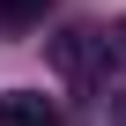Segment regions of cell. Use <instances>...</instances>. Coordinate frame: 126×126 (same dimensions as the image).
I'll return each mask as SVG.
<instances>
[{"instance_id":"6da1fadb","label":"cell","mask_w":126,"mask_h":126,"mask_svg":"<svg viewBox=\"0 0 126 126\" xmlns=\"http://www.w3.org/2000/svg\"><path fill=\"white\" fill-rule=\"evenodd\" d=\"M52 67H59V82H67L74 96H104V82H111V37H96V30H59L52 37Z\"/></svg>"},{"instance_id":"7a4b0ae2","label":"cell","mask_w":126,"mask_h":126,"mask_svg":"<svg viewBox=\"0 0 126 126\" xmlns=\"http://www.w3.org/2000/svg\"><path fill=\"white\" fill-rule=\"evenodd\" d=\"M0 126H59V104L45 89H0Z\"/></svg>"},{"instance_id":"3957f363","label":"cell","mask_w":126,"mask_h":126,"mask_svg":"<svg viewBox=\"0 0 126 126\" xmlns=\"http://www.w3.org/2000/svg\"><path fill=\"white\" fill-rule=\"evenodd\" d=\"M45 8L52 0H0V22L8 30H30V22H45Z\"/></svg>"},{"instance_id":"277c9868","label":"cell","mask_w":126,"mask_h":126,"mask_svg":"<svg viewBox=\"0 0 126 126\" xmlns=\"http://www.w3.org/2000/svg\"><path fill=\"white\" fill-rule=\"evenodd\" d=\"M96 104H104V119H111V126H126V82H104V96H96Z\"/></svg>"},{"instance_id":"5b68a950","label":"cell","mask_w":126,"mask_h":126,"mask_svg":"<svg viewBox=\"0 0 126 126\" xmlns=\"http://www.w3.org/2000/svg\"><path fill=\"white\" fill-rule=\"evenodd\" d=\"M119 45H126V22H119Z\"/></svg>"}]
</instances>
